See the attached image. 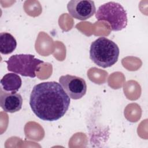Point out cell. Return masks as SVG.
Segmentation results:
<instances>
[{
  "label": "cell",
  "mask_w": 148,
  "mask_h": 148,
  "mask_svg": "<svg viewBox=\"0 0 148 148\" xmlns=\"http://www.w3.org/2000/svg\"><path fill=\"white\" fill-rule=\"evenodd\" d=\"M71 98L61 85L46 82L35 85L30 95L29 105L34 113L44 121H56L68 110Z\"/></svg>",
  "instance_id": "1"
},
{
  "label": "cell",
  "mask_w": 148,
  "mask_h": 148,
  "mask_svg": "<svg viewBox=\"0 0 148 148\" xmlns=\"http://www.w3.org/2000/svg\"><path fill=\"white\" fill-rule=\"evenodd\" d=\"M119 53L117 45L105 37L98 38L90 46V59L96 65L103 68L114 65L118 60Z\"/></svg>",
  "instance_id": "2"
},
{
  "label": "cell",
  "mask_w": 148,
  "mask_h": 148,
  "mask_svg": "<svg viewBox=\"0 0 148 148\" xmlns=\"http://www.w3.org/2000/svg\"><path fill=\"white\" fill-rule=\"evenodd\" d=\"M98 21H105L113 31H119L127 27L128 19L125 10L116 2H108L101 5L95 13Z\"/></svg>",
  "instance_id": "3"
},
{
  "label": "cell",
  "mask_w": 148,
  "mask_h": 148,
  "mask_svg": "<svg viewBox=\"0 0 148 148\" xmlns=\"http://www.w3.org/2000/svg\"><path fill=\"white\" fill-rule=\"evenodd\" d=\"M5 62L9 71L34 78L36 76L35 72L39 71L43 61L35 58L34 55L19 54L12 56Z\"/></svg>",
  "instance_id": "4"
},
{
  "label": "cell",
  "mask_w": 148,
  "mask_h": 148,
  "mask_svg": "<svg viewBox=\"0 0 148 148\" xmlns=\"http://www.w3.org/2000/svg\"><path fill=\"white\" fill-rule=\"evenodd\" d=\"M59 83L69 98L73 99L82 98L87 91L85 80L76 76L71 75L61 76L59 79Z\"/></svg>",
  "instance_id": "5"
},
{
  "label": "cell",
  "mask_w": 148,
  "mask_h": 148,
  "mask_svg": "<svg viewBox=\"0 0 148 148\" xmlns=\"http://www.w3.org/2000/svg\"><path fill=\"white\" fill-rule=\"evenodd\" d=\"M67 9L72 17L85 20L94 15L96 8L93 1L71 0L67 4Z\"/></svg>",
  "instance_id": "6"
},
{
  "label": "cell",
  "mask_w": 148,
  "mask_h": 148,
  "mask_svg": "<svg viewBox=\"0 0 148 148\" xmlns=\"http://www.w3.org/2000/svg\"><path fill=\"white\" fill-rule=\"evenodd\" d=\"M22 104L23 98L19 93L3 91L1 88L0 105L5 112H17L21 109Z\"/></svg>",
  "instance_id": "7"
},
{
  "label": "cell",
  "mask_w": 148,
  "mask_h": 148,
  "mask_svg": "<svg viewBox=\"0 0 148 148\" xmlns=\"http://www.w3.org/2000/svg\"><path fill=\"white\" fill-rule=\"evenodd\" d=\"M22 84L20 76L15 73H8L1 80V88L6 92L16 93Z\"/></svg>",
  "instance_id": "8"
},
{
  "label": "cell",
  "mask_w": 148,
  "mask_h": 148,
  "mask_svg": "<svg viewBox=\"0 0 148 148\" xmlns=\"http://www.w3.org/2000/svg\"><path fill=\"white\" fill-rule=\"evenodd\" d=\"M17 42L14 36L8 32L0 34V51L2 54L12 53L16 48Z\"/></svg>",
  "instance_id": "9"
}]
</instances>
